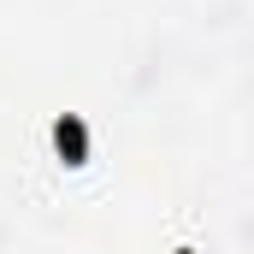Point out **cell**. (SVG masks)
I'll use <instances>...</instances> for the list:
<instances>
[{
    "mask_svg": "<svg viewBox=\"0 0 254 254\" xmlns=\"http://www.w3.org/2000/svg\"><path fill=\"white\" fill-rule=\"evenodd\" d=\"M184 254H190V249H184Z\"/></svg>",
    "mask_w": 254,
    "mask_h": 254,
    "instance_id": "7a4b0ae2",
    "label": "cell"
},
{
    "mask_svg": "<svg viewBox=\"0 0 254 254\" xmlns=\"http://www.w3.org/2000/svg\"><path fill=\"white\" fill-rule=\"evenodd\" d=\"M54 148H60L71 166H83V154H89V130L77 125V119H60V125H54Z\"/></svg>",
    "mask_w": 254,
    "mask_h": 254,
    "instance_id": "6da1fadb",
    "label": "cell"
}]
</instances>
